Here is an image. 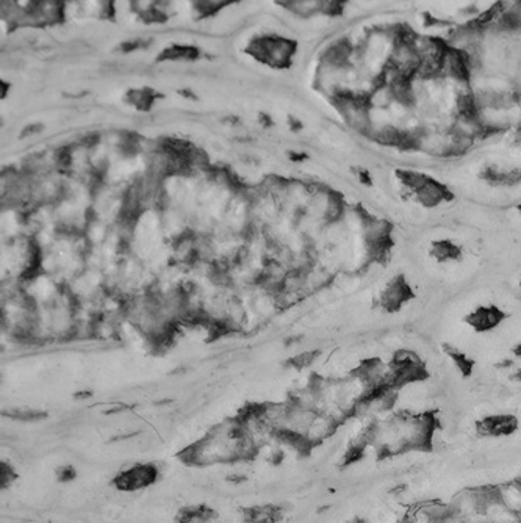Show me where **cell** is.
<instances>
[{
  "instance_id": "obj_1",
  "label": "cell",
  "mask_w": 521,
  "mask_h": 523,
  "mask_svg": "<svg viewBox=\"0 0 521 523\" xmlns=\"http://www.w3.org/2000/svg\"><path fill=\"white\" fill-rule=\"evenodd\" d=\"M398 177L409 194L415 196L418 203L424 207H437L445 201L452 199V193L443 184L437 182L436 179L426 176V174L398 171Z\"/></svg>"
},
{
  "instance_id": "obj_2",
  "label": "cell",
  "mask_w": 521,
  "mask_h": 523,
  "mask_svg": "<svg viewBox=\"0 0 521 523\" xmlns=\"http://www.w3.org/2000/svg\"><path fill=\"white\" fill-rule=\"evenodd\" d=\"M520 429V420L513 414H492L476 421V433L480 437L501 439L513 435Z\"/></svg>"
},
{
  "instance_id": "obj_3",
  "label": "cell",
  "mask_w": 521,
  "mask_h": 523,
  "mask_svg": "<svg viewBox=\"0 0 521 523\" xmlns=\"http://www.w3.org/2000/svg\"><path fill=\"white\" fill-rule=\"evenodd\" d=\"M415 297L404 274H398L387 284L379 294V307L385 312H398Z\"/></svg>"
},
{
  "instance_id": "obj_4",
  "label": "cell",
  "mask_w": 521,
  "mask_h": 523,
  "mask_svg": "<svg viewBox=\"0 0 521 523\" xmlns=\"http://www.w3.org/2000/svg\"><path fill=\"white\" fill-rule=\"evenodd\" d=\"M507 313L498 306H479L465 317V323L476 332H490L503 323Z\"/></svg>"
},
{
  "instance_id": "obj_5",
  "label": "cell",
  "mask_w": 521,
  "mask_h": 523,
  "mask_svg": "<svg viewBox=\"0 0 521 523\" xmlns=\"http://www.w3.org/2000/svg\"><path fill=\"white\" fill-rule=\"evenodd\" d=\"M157 480V468L152 466H135L130 470L123 472L115 480L116 487L123 491H137L152 484Z\"/></svg>"
},
{
  "instance_id": "obj_6",
  "label": "cell",
  "mask_w": 521,
  "mask_h": 523,
  "mask_svg": "<svg viewBox=\"0 0 521 523\" xmlns=\"http://www.w3.org/2000/svg\"><path fill=\"white\" fill-rule=\"evenodd\" d=\"M480 179L493 186H513L521 184V170H499L498 166H487L480 171Z\"/></svg>"
},
{
  "instance_id": "obj_7",
  "label": "cell",
  "mask_w": 521,
  "mask_h": 523,
  "mask_svg": "<svg viewBox=\"0 0 521 523\" xmlns=\"http://www.w3.org/2000/svg\"><path fill=\"white\" fill-rule=\"evenodd\" d=\"M496 498L504 508L509 509L510 512L517 514L518 517L521 515V481L509 482V484H503L495 487Z\"/></svg>"
},
{
  "instance_id": "obj_8",
  "label": "cell",
  "mask_w": 521,
  "mask_h": 523,
  "mask_svg": "<svg viewBox=\"0 0 521 523\" xmlns=\"http://www.w3.org/2000/svg\"><path fill=\"white\" fill-rule=\"evenodd\" d=\"M431 257L440 264L443 262H457L462 259V247L450 240H437L431 245Z\"/></svg>"
},
{
  "instance_id": "obj_9",
  "label": "cell",
  "mask_w": 521,
  "mask_h": 523,
  "mask_svg": "<svg viewBox=\"0 0 521 523\" xmlns=\"http://www.w3.org/2000/svg\"><path fill=\"white\" fill-rule=\"evenodd\" d=\"M443 351H445L446 356L452 360V364L456 365V368L464 378L471 376V373L474 370V360L473 359H470L465 353L460 351L459 348L451 346L447 344L443 345Z\"/></svg>"
},
{
  "instance_id": "obj_10",
  "label": "cell",
  "mask_w": 521,
  "mask_h": 523,
  "mask_svg": "<svg viewBox=\"0 0 521 523\" xmlns=\"http://www.w3.org/2000/svg\"><path fill=\"white\" fill-rule=\"evenodd\" d=\"M246 520L249 523H276L282 517V511L274 506H258L246 509Z\"/></svg>"
},
{
  "instance_id": "obj_11",
  "label": "cell",
  "mask_w": 521,
  "mask_h": 523,
  "mask_svg": "<svg viewBox=\"0 0 521 523\" xmlns=\"http://www.w3.org/2000/svg\"><path fill=\"white\" fill-rule=\"evenodd\" d=\"M6 414L18 420H25V421H35L44 417L43 412L35 411V409H16V411H8Z\"/></svg>"
},
{
  "instance_id": "obj_12",
  "label": "cell",
  "mask_w": 521,
  "mask_h": 523,
  "mask_svg": "<svg viewBox=\"0 0 521 523\" xmlns=\"http://www.w3.org/2000/svg\"><path fill=\"white\" fill-rule=\"evenodd\" d=\"M318 356V351H310V353H304L303 356H299L296 359H293V364L298 365V367H305V365H310L313 360H315V358Z\"/></svg>"
},
{
  "instance_id": "obj_13",
  "label": "cell",
  "mask_w": 521,
  "mask_h": 523,
  "mask_svg": "<svg viewBox=\"0 0 521 523\" xmlns=\"http://www.w3.org/2000/svg\"><path fill=\"white\" fill-rule=\"evenodd\" d=\"M5 478H6V482L4 484V487L6 484H10V481L15 480L16 475H15V470H11V467L10 466H5V462H4V464H2V482L5 481Z\"/></svg>"
},
{
  "instance_id": "obj_14",
  "label": "cell",
  "mask_w": 521,
  "mask_h": 523,
  "mask_svg": "<svg viewBox=\"0 0 521 523\" xmlns=\"http://www.w3.org/2000/svg\"><path fill=\"white\" fill-rule=\"evenodd\" d=\"M74 476H76V473H74V468H72V467H64L58 473V478L62 480V481L72 480V478H74Z\"/></svg>"
},
{
  "instance_id": "obj_15",
  "label": "cell",
  "mask_w": 521,
  "mask_h": 523,
  "mask_svg": "<svg viewBox=\"0 0 521 523\" xmlns=\"http://www.w3.org/2000/svg\"><path fill=\"white\" fill-rule=\"evenodd\" d=\"M507 378L512 382H517V384H521V367H515L513 370L507 373Z\"/></svg>"
},
{
  "instance_id": "obj_16",
  "label": "cell",
  "mask_w": 521,
  "mask_h": 523,
  "mask_svg": "<svg viewBox=\"0 0 521 523\" xmlns=\"http://www.w3.org/2000/svg\"><path fill=\"white\" fill-rule=\"evenodd\" d=\"M512 353H513V354H515V356H517V358H520V359H521V344H520V345H515V346H513V348H512Z\"/></svg>"
},
{
  "instance_id": "obj_17",
  "label": "cell",
  "mask_w": 521,
  "mask_h": 523,
  "mask_svg": "<svg viewBox=\"0 0 521 523\" xmlns=\"http://www.w3.org/2000/svg\"><path fill=\"white\" fill-rule=\"evenodd\" d=\"M518 210H520V212H521V205H520V207H518Z\"/></svg>"
}]
</instances>
